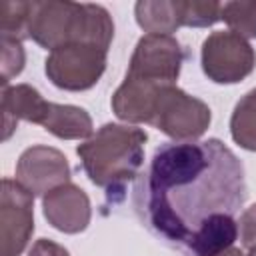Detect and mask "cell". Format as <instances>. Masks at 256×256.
<instances>
[{
  "label": "cell",
  "instance_id": "obj_9",
  "mask_svg": "<svg viewBox=\"0 0 256 256\" xmlns=\"http://www.w3.org/2000/svg\"><path fill=\"white\" fill-rule=\"evenodd\" d=\"M32 196H44L50 190L70 182L68 158L52 146H30L16 162V178Z\"/></svg>",
  "mask_w": 256,
  "mask_h": 256
},
{
  "label": "cell",
  "instance_id": "obj_21",
  "mask_svg": "<svg viewBox=\"0 0 256 256\" xmlns=\"http://www.w3.org/2000/svg\"><path fill=\"white\" fill-rule=\"evenodd\" d=\"M216 256H244V252H242L240 248H234V246H230V248H226V250L218 252Z\"/></svg>",
  "mask_w": 256,
  "mask_h": 256
},
{
  "label": "cell",
  "instance_id": "obj_12",
  "mask_svg": "<svg viewBox=\"0 0 256 256\" xmlns=\"http://www.w3.org/2000/svg\"><path fill=\"white\" fill-rule=\"evenodd\" d=\"M238 238V222L230 214H212L206 218L186 244L192 256H216L230 248Z\"/></svg>",
  "mask_w": 256,
  "mask_h": 256
},
{
  "label": "cell",
  "instance_id": "obj_8",
  "mask_svg": "<svg viewBox=\"0 0 256 256\" xmlns=\"http://www.w3.org/2000/svg\"><path fill=\"white\" fill-rule=\"evenodd\" d=\"M182 62L184 50L174 36L144 34L134 46L126 74L158 84H176Z\"/></svg>",
  "mask_w": 256,
  "mask_h": 256
},
{
  "label": "cell",
  "instance_id": "obj_11",
  "mask_svg": "<svg viewBox=\"0 0 256 256\" xmlns=\"http://www.w3.org/2000/svg\"><path fill=\"white\" fill-rule=\"evenodd\" d=\"M32 124H40L46 132L60 140H88L94 130L92 118L84 108L72 104H56L44 98L34 112Z\"/></svg>",
  "mask_w": 256,
  "mask_h": 256
},
{
  "label": "cell",
  "instance_id": "obj_6",
  "mask_svg": "<svg viewBox=\"0 0 256 256\" xmlns=\"http://www.w3.org/2000/svg\"><path fill=\"white\" fill-rule=\"evenodd\" d=\"M108 50L92 44H68L48 54L44 72L48 80L68 92H82L92 88L106 70Z\"/></svg>",
  "mask_w": 256,
  "mask_h": 256
},
{
  "label": "cell",
  "instance_id": "obj_15",
  "mask_svg": "<svg viewBox=\"0 0 256 256\" xmlns=\"http://www.w3.org/2000/svg\"><path fill=\"white\" fill-rule=\"evenodd\" d=\"M30 16L32 2L4 0L0 4V38H10L18 42L30 38Z\"/></svg>",
  "mask_w": 256,
  "mask_h": 256
},
{
  "label": "cell",
  "instance_id": "obj_3",
  "mask_svg": "<svg viewBox=\"0 0 256 256\" xmlns=\"http://www.w3.org/2000/svg\"><path fill=\"white\" fill-rule=\"evenodd\" d=\"M148 134L128 124H104L88 140L78 144L82 168L88 180L106 192H120L144 164Z\"/></svg>",
  "mask_w": 256,
  "mask_h": 256
},
{
  "label": "cell",
  "instance_id": "obj_7",
  "mask_svg": "<svg viewBox=\"0 0 256 256\" xmlns=\"http://www.w3.org/2000/svg\"><path fill=\"white\" fill-rule=\"evenodd\" d=\"M34 232V196L16 180L2 178L0 256H20Z\"/></svg>",
  "mask_w": 256,
  "mask_h": 256
},
{
  "label": "cell",
  "instance_id": "obj_20",
  "mask_svg": "<svg viewBox=\"0 0 256 256\" xmlns=\"http://www.w3.org/2000/svg\"><path fill=\"white\" fill-rule=\"evenodd\" d=\"M28 256H70V252L54 240L40 238L32 244V248L28 250Z\"/></svg>",
  "mask_w": 256,
  "mask_h": 256
},
{
  "label": "cell",
  "instance_id": "obj_22",
  "mask_svg": "<svg viewBox=\"0 0 256 256\" xmlns=\"http://www.w3.org/2000/svg\"><path fill=\"white\" fill-rule=\"evenodd\" d=\"M248 256H256V250H250V254Z\"/></svg>",
  "mask_w": 256,
  "mask_h": 256
},
{
  "label": "cell",
  "instance_id": "obj_4",
  "mask_svg": "<svg viewBox=\"0 0 256 256\" xmlns=\"http://www.w3.org/2000/svg\"><path fill=\"white\" fill-rule=\"evenodd\" d=\"M210 122L212 112L206 102L170 84L160 90L148 124L174 142H194L208 130Z\"/></svg>",
  "mask_w": 256,
  "mask_h": 256
},
{
  "label": "cell",
  "instance_id": "obj_14",
  "mask_svg": "<svg viewBox=\"0 0 256 256\" xmlns=\"http://www.w3.org/2000/svg\"><path fill=\"white\" fill-rule=\"evenodd\" d=\"M230 136L240 148L256 152V88L236 102L230 116Z\"/></svg>",
  "mask_w": 256,
  "mask_h": 256
},
{
  "label": "cell",
  "instance_id": "obj_16",
  "mask_svg": "<svg viewBox=\"0 0 256 256\" xmlns=\"http://www.w3.org/2000/svg\"><path fill=\"white\" fill-rule=\"evenodd\" d=\"M220 20H224L228 28L242 38H256V0L224 2Z\"/></svg>",
  "mask_w": 256,
  "mask_h": 256
},
{
  "label": "cell",
  "instance_id": "obj_17",
  "mask_svg": "<svg viewBox=\"0 0 256 256\" xmlns=\"http://www.w3.org/2000/svg\"><path fill=\"white\" fill-rule=\"evenodd\" d=\"M220 2H206V0H180L182 12V26L192 28H208L220 20Z\"/></svg>",
  "mask_w": 256,
  "mask_h": 256
},
{
  "label": "cell",
  "instance_id": "obj_5",
  "mask_svg": "<svg viewBox=\"0 0 256 256\" xmlns=\"http://www.w3.org/2000/svg\"><path fill=\"white\" fill-rule=\"evenodd\" d=\"M200 64L208 80L216 84H238L256 68V52L240 34L216 30L202 42Z\"/></svg>",
  "mask_w": 256,
  "mask_h": 256
},
{
  "label": "cell",
  "instance_id": "obj_1",
  "mask_svg": "<svg viewBox=\"0 0 256 256\" xmlns=\"http://www.w3.org/2000/svg\"><path fill=\"white\" fill-rule=\"evenodd\" d=\"M244 200V166L218 138L162 144L136 186L146 226L184 250L206 218L234 216Z\"/></svg>",
  "mask_w": 256,
  "mask_h": 256
},
{
  "label": "cell",
  "instance_id": "obj_18",
  "mask_svg": "<svg viewBox=\"0 0 256 256\" xmlns=\"http://www.w3.org/2000/svg\"><path fill=\"white\" fill-rule=\"evenodd\" d=\"M0 48H2V58H0L2 74H0V82H2V88H4V86H10V80L24 70L26 52H24L22 42L10 40V38H0Z\"/></svg>",
  "mask_w": 256,
  "mask_h": 256
},
{
  "label": "cell",
  "instance_id": "obj_13",
  "mask_svg": "<svg viewBox=\"0 0 256 256\" xmlns=\"http://www.w3.org/2000/svg\"><path fill=\"white\" fill-rule=\"evenodd\" d=\"M136 24L148 34H168L182 26L180 0H140L134 4Z\"/></svg>",
  "mask_w": 256,
  "mask_h": 256
},
{
  "label": "cell",
  "instance_id": "obj_10",
  "mask_svg": "<svg viewBox=\"0 0 256 256\" xmlns=\"http://www.w3.org/2000/svg\"><path fill=\"white\" fill-rule=\"evenodd\" d=\"M42 212L48 224L64 234L84 232L92 218V206L88 194L72 182H66L44 194Z\"/></svg>",
  "mask_w": 256,
  "mask_h": 256
},
{
  "label": "cell",
  "instance_id": "obj_2",
  "mask_svg": "<svg viewBox=\"0 0 256 256\" xmlns=\"http://www.w3.org/2000/svg\"><path fill=\"white\" fill-rule=\"evenodd\" d=\"M30 38L50 52L68 44H92L108 50L114 38V22L100 4L32 0Z\"/></svg>",
  "mask_w": 256,
  "mask_h": 256
},
{
  "label": "cell",
  "instance_id": "obj_19",
  "mask_svg": "<svg viewBox=\"0 0 256 256\" xmlns=\"http://www.w3.org/2000/svg\"><path fill=\"white\" fill-rule=\"evenodd\" d=\"M238 232H240L242 246L248 250H256V204H252L240 214Z\"/></svg>",
  "mask_w": 256,
  "mask_h": 256
}]
</instances>
